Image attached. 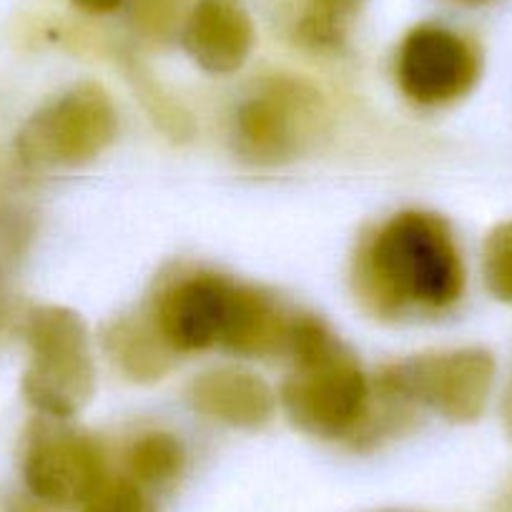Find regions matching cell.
I'll use <instances>...</instances> for the list:
<instances>
[{
	"instance_id": "1",
	"label": "cell",
	"mask_w": 512,
	"mask_h": 512,
	"mask_svg": "<svg viewBox=\"0 0 512 512\" xmlns=\"http://www.w3.org/2000/svg\"><path fill=\"white\" fill-rule=\"evenodd\" d=\"M362 274L387 307L445 309L462 297L465 269L450 224L437 214L402 211L374 234Z\"/></svg>"
},
{
	"instance_id": "2",
	"label": "cell",
	"mask_w": 512,
	"mask_h": 512,
	"mask_svg": "<svg viewBox=\"0 0 512 512\" xmlns=\"http://www.w3.org/2000/svg\"><path fill=\"white\" fill-rule=\"evenodd\" d=\"M287 349L294 372L279 397L289 420L324 440L352 435L369 407V382L357 359L317 317L292 319Z\"/></svg>"
},
{
	"instance_id": "3",
	"label": "cell",
	"mask_w": 512,
	"mask_h": 512,
	"mask_svg": "<svg viewBox=\"0 0 512 512\" xmlns=\"http://www.w3.org/2000/svg\"><path fill=\"white\" fill-rule=\"evenodd\" d=\"M28 359L23 392L43 415L73 417L96 392L88 327L73 309L41 307L31 314L26 329Z\"/></svg>"
},
{
	"instance_id": "4",
	"label": "cell",
	"mask_w": 512,
	"mask_h": 512,
	"mask_svg": "<svg viewBox=\"0 0 512 512\" xmlns=\"http://www.w3.org/2000/svg\"><path fill=\"white\" fill-rule=\"evenodd\" d=\"M118 116L111 96L98 83H78L33 113L18 136L26 164L81 166L116 139Z\"/></svg>"
},
{
	"instance_id": "5",
	"label": "cell",
	"mask_w": 512,
	"mask_h": 512,
	"mask_svg": "<svg viewBox=\"0 0 512 512\" xmlns=\"http://www.w3.org/2000/svg\"><path fill=\"white\" fill-rule=\"evenodd\" d=\"M495 382V359L485 349L422 354L392 364L379 377L390 397L415 400L450 422H475L485 412Z\"/></svg>"
},
{
	"instance_id": "6",
	"label": "cell",
	"mask_w": 512,
	"mask_h": 512,
	"mask_svg": "<svg viewBox=\"0 0 512 512\" xmlns=\"http://www.w3.org/2000/svg\"><path fill=\"white\" fill-rule=\"evenodd\" d=\"M477 78L480 56L465 38L447 28H415L397 53L400 88L422 106H442L467 96Z\"/></svg>"
},
{
	"instance_id": "7",
	"label": "cell",
	"mask_w": 512,
	"mask_h": 512,
	"mask_svg": "<svg viewBox=\"0 0 512 512\" xmlns=\"http://www.w3.org/2000/svg\"><path fill=\"white\" fill-rule=\"evenodd\" d=\"M314 118L312 93L294 81H274L241 103L236 146L256 164H279L292 159L309 139Z\"/></svg>"
},
{
	"instance_id": "8",
	"label": "cell",
	"mask_w": 512,
	"mask_h": 512,
	"mask_svg": "<svg viewBox=\"0 0 512 512\" xmlns=\"http://www.w3.org/2000/svg\"><path fill=\"white\" fill-rule=\"evenodd\" d=\"M28 490L51 507H83L106 480V457L93 437L58 430L38 437L23 465Z\"/></svg>"
},
{
	"instance_id": "9",
	"label": "cell",
	"mask_w": 512,
	"mask_h": 512,
	"mask_svg": "<svg viewBox=\"0 0 512 512\" xmlns=\"http://www.w3.org/2000/svg\"><path fill=\"white\" fill-rule=\"evenodd\" d=\"M236 282L219 274H194L161 294L154 324L174 352L221 344L234 307Z\"/></svg>"
},
{
	"instance_id": "10",
	"label": "cell",
	"mask_w": 512,
	"mask_h": 512,
	"mask_svg": "<svg viewBox=\"0 0 512 512\" xmlns=\"http://www.w3.org/2000/svg\"><path fill=\"white\" fill-rule=\"evenodd\" d=\"M254 46V23L241 0H199L184 28V48L206 73L239 71Z\"/></svg>"
},
{
	"instance_id": "11",
	"label": "cell",
	"mask_w": 512,
	"mask_h": 512,
	"mask_svg": "<svg viewBox=\"0 0 512 512\" xmlns=\"http://www.w3.org/2000/svg\"><path fill=\"white\" fill-rule=\"evenodd\" d=\"M189 402L204 417L231 427H262L274 415V392L256 374L234 367L209 369L189 387Z\"/></svg>"
},
{
	"instance_id": "12",
	"label": "cell",
	"mask_w": 512,
	"mask_h": 512,
	"mask_svg": "<svg viewBox=\"0 0 512 512\" xmlns=\"http://www.w3.org/2000/svg\"><path fill=\"white\" fill-rule=\"evenodd\" d=\"M289 329H292V319L284 317L272 297L254 287L236 284L234 307H231L221 344L236 354L262 357L277 349H287Z\"/></svg>"
},
{
	"instance_id": "13",
	"label": "cell",
	"mask_w": 512,
	"mask_h": 512,
	"mask_svg": "<svg viewBox=\"0 0 512 512\" xmlns=\"http://www.w3.org/2000/svg\"><path fill=\"white\" fill-rule=\"evenodd\" d=\"M106 337L113 359H118V364L134 379H159L169 367L166 352H174V349L164 342L156 324L154 327H141V324L134 327V324L121 322Z\"/></svg>"
},
{
	"instance_id": "14",
	"label": "cell",
	"mask_w": 512,
	"mask_h": 512,
	"mask_svg": "<svg viewBox=\"0 0 512 512\" xmlns=\"http://www.w3.org/2000/svg\"><path fill=\"white\" fill-rule=\"evenodd\" d=\"M186 452L179 437L169 432H151L134 442L128 450V470L136 482L166 485L184 470Z\"/></svg>"
},
{
	"instance_id": "15",
	"label": "cell",
	"mask_w": 512,
	"mask_h": 512,
	"mask_svg": "<svg viewBox=\"0 0 512 512\" xmlns=\"http://www.w3.org/2000/svg\"><path fill=\"white\" fill-rule=\"evenodd\" d=\"M362 0H307L299 38L314 48L337 46Z\"/></svg>"
},
{
	"instance_id": "16",
	"label": "cell",
	"mask_w": 512,
	"mask_h": 512,
	"mask_svg": "<svg viewBox=\"0 0 512 512\" xmlns=\"http://www.w3.org/2000/svg\"><path fill=\"white\" fill-rule=\"evenodd\" d=\"M482 277L487 292L512 304V221H502L482 244Z\"/></svg>"
},
{
	"instance_id": "17",
	"label": "cell",
	"mask_w": 512,
	"mask_h": 512,
	"mask_svg": "<svg viewBox=\"0 0 512 512\" xmlns=\"http://www.w3.org/2000/svg\"><path fill=\"white\" fill-rule=\"evenodd\" d=\"M81 512H156L146 492L139 482L116 477V480H103L101 487L93 492L81 507Z\"/></svg>"
},
{
	"instance_id": "18",
	"label": "cell",
	"mask_w": 512,
	"mask_h": 512,
	"mask_svg": "<svg viewBox=\"0 0 512 512\" xmlns=\"http://www.w3.org/2000/svg\"><path fill=\"white\" fill-rule=\"evenodd\" d=\"M71 3L86 13H111L121 6L123 0H71Z\"/></svg>"
},
{
	"instance_id": "19",
	"label": "cell",
	"mask_w": 512,
	"mask_h": 512,
	"mask_svg": "<svg viewBox=\"0 0 512 512\" xmlns=\"http://www.w3.org/2000/svg\"><path fill=\"white\" fill-rule=\"evenodd\" d=\"M505 422L512 432V379H510V387H507L505 392Z\"/></svg>"
},
{
	"instance_id": "20",
	"label": "cell",
	"mask_w": 512,
	"mask_h": 512,
	"mask_svg": "<svg viewBox=\"0 0 512 512\" xmlns=\"http://www.w3.org/2000/svg\"><path fill=\"white\" fill-rule=\"evenodd\" d=\"M462 3H485V0H462Z\"/></svg>"
}]
</instances>
